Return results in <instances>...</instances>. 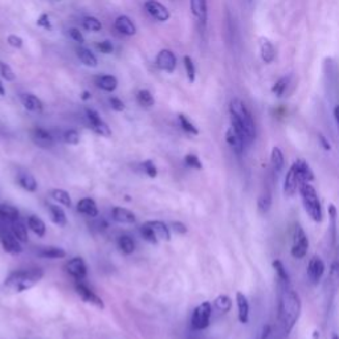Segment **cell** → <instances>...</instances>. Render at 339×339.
<instances>
[{
	"mask_svg": "<svg viewBox=\"0 0 339 339\" xmlns=\"http://www.w3.org/2000/svg\"><path fill=\"white\" fill-rule=\"evenodd\" d=\"M301 309L302 303L298 293L289 288V285H284L282 290L279 293L278 301V323L284 335H289L293 327L296 326Z\"/></svg>",
	"mask_w": 339,
	"mask_h": 339,
	"instance_id": "obj_1",
	"label": "cell"
},
{
	"mask_svg": "<svg viewBox=\"0 0 339 339\" xmlns=\"http://www.w3.org/2000/svg\"><path fill=\"white\" fill-rule=\"evenodd\" d=\"M230 114L231 125L243 135L246 145H250L256 138V125L249 109L240 98H233L230 103Z\"/></svg>",
	"mask_w": 339,
	"mask_h": 339,
	"instance_id": "obj_2",
	"label": "cell"
},
{
	"mask_svg": "<svg viewBox=\"0 0 339 339\" xmlns=\"http://www.w3.org/2000/svg\"><path fill=\"white\" fill-rule=\"evenodd\" d=\"M314 180V173L310 168L309 163L303 159H297L293 163L284 179V193L286 196H294L299 187L306 182Z\"/></svg>",
	"mask_w": 339,
	"mask_h": 339,
	"instance_id": "obj_3",
	"label": "cell"
},
{
	"mask_svg": "<svg viewBox=\"0 0 339 339\" xmlns=\"http://www.w3.org/2000/svg\"><path fill=\"white\" fill-rule=\"evenodd\" d=\"M44 277V270L39 268L23 269L12 272L4 279V289L11 293H23L40 282Z\"/></svg>",
	"mask_w": 339,
	"mask_h": 339,
	"instance_id": "obj_4",
	"label": "cell"
},
{
	"mask_svg": "<svg viewBox=\"0 0 339 339\" xmlns=\"http://www.w3.org/2000/svg\"><path fill=\"white\" fill-rule=\"evenodd\" d=\"M298 192L299 195H301V199H302V204L306 213L312 217V220H314L317 223H321V221H322L323 213L316 188H314L309 182H306V183H303L302 186L299 187Z\"/></svg>",
	"mask_w": 339,
	"mask_h": 339,
	"instance_id": "obj_5",
	"label": "cell"
},
{
	"mask_svg": "<svg viewBox=\"0 0 339 339\" xmlns=\"http://www.w3.org/2000/svg\"><path fill=\"white\" fill-rule=\"evenodd\" d=\"M211 316H212V305L210 302H202L195 307L191 317V325L193 330H204L210 326Z\"/></svg>",
	"mask_w": 339,
	"mask_h": 339,
	"instance_id": "obj_6",
	"label": "cell"
},
{
	"mask_svg": "<svg viewBox=\"0 0 339 339\" xmlns=\"http://www.w3.org/2000/svg\"><path fill=\"white\" fill-rule=\"evenodd\" d=\"M309 249V239L301 225H296L293 232L292 256L294 259H303Z\"/></svg>",
	"mask_w": 339,
	"mask_h": 339,
	"instance_id": "obj_7",
	"label": "cell"
},
{
	"mask_svg": "<svg viewBox=\"0 0 339 339\" xmlns=\"http://www.w3.org/2000/svg\"><path fill=\"white\" fill-rule=\"evenodd\" d=\"M85 113H87V118L88 122H89L90 127L93 130L94 133L98 134L101 136H105V138H109L111 136V130H110L109 125H107L105 121L101 118V116L98 114V111H96L94 109H89L88 107L85 110Z\"/></svg>",
	"mask_w": 339,
	"mask_h": 339,
	"instance_id": "obj_8",
	"label": "cell"
},
{
	"mask_svg": "<svg viewBox=\"0 0 339 339\" xmlns=\"http://www.w3.org/2000/svg\"><path fill=\"white\" fill-rule=\"evenodd\" d=\"M177 56L171 49H162L155 57V65L158 69L166 72V73H174L177 69Z\"/></svg>",
	"mask_w": 339,
	"mask_h": 339,
	"instance_id": "obj_9",
	"label": "cell"
},
{
	"mask_svg": "<svg viewBox=\"0 0 339 339\" xmlns=\"http://www.w3.org/2000/svg\"><path fill=\"white\" fill-rule=\"evenodd\" d=\"M145 10L150 16L155 19L156 21H160V23H166L171 17L168 8L158 0H146L145 2Z\"/></svg>",
	"mask_w": 339,
	"mask_h": 339,
	"instance_id": "obj_10",
	"label": "cell"
},
{
	"mask_svg": "<svg viewBox=\"0 0 339 339\" xmlns=\"http://www.w3.org/2000/svg\"><path fill=\"white\" fill-rule=\"evenodd\" d=\"M0 244L3 246L4 252H7L8 255L16 256L23 252V246H21V241L14 236V233L8 230H0Z\"/></svg>",
	"mask_w": 339,
	"mask_h": 339,
	"instance_id": "obj_11",
	"label": "cell"
},
{
	"mask_svg": "<svg viewBox=\"0 0 339 339\" xmlns=\"http://www.w3.org/2000/svg\"><path fill=\"white\" fill-rule=\"evenodd\" d=\"M31 139L40 149L47 150L54 146L53 135L43 127H35V129L31 130Z\"/></svg>",
	"mask_w": 339,
	"mask_h": 339,
	"instance_id": "obj_12",
	"label": "cell"
},
{
	"mask_svg": "<svg viewBox=\"0 0 339 339\" xmlns=\"http://www.w3.org/2000/svg\"><path fill=\"white\" fill-rule=\"evenodd\" d=\"M191 14L195 17V20L200 25L202 30H204L208 20V3L207 0H190Z\"/></svg>",
	"mask_w": 339,
	"mask_h": 339,
	"instance_id": "obj_13",
	"label": "cell"
},
{
	"mask_svg": "<svg viewBox=\"0 0 339 339\" xmlns=\"http://www.w3.org/2000/svg\"><path fill=\"white\" fill-rule=\"evenodd\" d=\"M76 292H77V294L80 296V298L82 299L83 302L89 303V305H93L94 307H97V309H101V310L105 309V303H103L102 299L97 296L96 293L90 289V288H88L85 284H82V282L77 284Z\"/></svg>",
	"mask_w": 339,
	"mask_h": 339,
	"instance_id": "obj_14",
	"label": "cell"
},
{
	"mask_svg": "<svg viewBox=\"0 0 339 339\" xmlns=\"http://www.w3.org/2000/svg\"><path fill=\"white\" fill-rule=\"evenodd\" d=\"M225 140L227 143H228V146L232 149V151L236 154L237 156H240L244 153V149H245L246 146L245 139H244L243 135H241V134L232 126V125H231L230 129L227 130Z\"/></svg>",
	"mask_w": 339,
	"mask_h": 339,
	"instance_id": "obj_15",
	"label": "cell"
},
{
	"mask_svg": "<svg viewBox=\"0 0 339 339\" xmlns=\"http://www.w3.org/2000/svg\"><path fill=\"white\" fill-rule=\"evenodd\" d=\"M323 273H325V263H323V260L321 259V257L314 255V256L310 259L309 265H307V277H309V281L313 285H318V282L323 277Z\"/></svg>",
	"mask_w": 339,
	"mask_h": 339,
	"instance_id": "obj_16",
	"label": "cell"
},
{
	"mask_svg": "<svg viewBox=\"0 0 339 339\" xmlns=\"http://www.w3.org/2000/svg\"><path fill=\"white\" fill-rule=\"evenodd\" d=\"M67 272L70 276L76 278L77 281H81L87 277L88 274V266L83 261L82 257H73L70 259L67 264Z\"/></svg>",
	"mask_w": 339,
	"mask_h": 339,
	"instance_id": "obj_17",
	"label": "cell"
},
{
	"mask_svg": "<svg viewBox=\"0 0 339 339\" xmlns=\"http://www.w3.org/2000/svg\"><path fill=\"white\" fill-rule=\"evenodd\" d=\"M114 28H116L117 32H120L121 35H125V36H135L138 30H136V25L129 16L126 15H121L114 20Z\"/></svg>",
	"mask_w": 339,
	"mask_h": 339,
	"instance_id": "obj_18",
	"label": "cell"
},
{
	"mask_svg": "<svg viewBox=\"0 0 339 339\" xmlns=\"http://www.w3.org/2000/svg\"><path fill=\"white\" fill-rule=\"evenodd\" d=\"M20 101L23 103V106L31 111V113H36L40 114L43 113L44 110V105L41 102L40 98H37L35 94L32 93H23L20 94Z\"/></svg>",
	"mask_w": 339,
	"mask_h": 339,
	"instance_id": "obj_19",
	"label": "cell"
},
{
	"mask_svg": "<svg viewBox=\"0 0 339 339\" xmlns=\"http://www.w3.org/2000/svg\"><path fill=\"white\" fill-rule=\"evenodd\" d=\"M111 219L116 221V223L120 224H135L136 216L133 212L127 208H123V207H114L111 210Z\"/></svg>",
	"mask_w": 339,
	"mask_h": 339,
	"instance_id": "obj_20",
	"label": "cell"
},
{
	"mask_svg": "<svg viewBox=\"0 0 339 339\" xmlns=\"http://www.w3.org/2000/svg\"><path fill=\"white\" fill-rule=\"evenodd\" d=\"M260 56L265 64H270L276 59V49L272 41L266 37H260Z\"/></svg>",
	"mask_w": 339,
	"mask_h": 339,
	"instance_id": "obj_21",
	"label": "cell"
},
{
	"mask_svg": "<svg viewBox=\"0 0 339 339\" xmlns=\"http://www.w3.org/2000/svg\"><path fill=\"white\" fill-rule=\"evenodd\" d=\"M236 302H237V316L239 321L241 323H248L249 321V302L245 294L241 292L236 293Z\"/></svg>",
	"mask_w": 339,
	"mask_h": 339,
	"instance_id": "obj_22",
	"label": "cell"
},
{
	"mask_svg": "<svg viewBox=\"0 0 339 339\" xmlns=\"http://www.w3.org/2000/svg\"><path fill=\"white\" fill-rule=\"evenodd\" d=\"M96 82L97 88H100L103 92H107V93H111L118 87V80H117L116 76H111V74H101V76L96 77Z\"/></svg>",
	"mask_w": 339,
	"mask_h": 339,
	"instance_id": "obj_23",
	"label": "cell"
},
{
	"mask_svg": "<svg viewBox=\"0 0 339 339\" xmlns=\"http://www.w3.org/2000/svg\"><path fill=\"white\" fill-rule=\"evenodd\" d=\"M77 211L88 217H97L98 216V207L96 202L90 197H83L77 203Z\"/></svg>",
	"mask_w": 339,
	"mask_h": 339,
	"instance_id": "obj_24",
	"label": "cell"
},
{
	"mask_svg": "<svg viewBox=\"0 0 339 339\" xmlns=\"http://www.w3.org/2000/svg\"><path fill=\"white\" fill-rule=\"evenodd\" d=\"M36 255L41 259H49V260H56V259H64L67 256V252L63 248L59 246H41L36 252Z\"/></svg>",
	"mask_w": 339,
	"mask_h": 339,
	"instance_id": "obj_25",
	"label": "cell"
},
{
	"mask_svg": "<svg viewBox=\"0 0 339 339\" xmlns=\"http://www.w3.org/2000/svg\"><path fill=\"white\" fill-rule=\"evenodd\" d=\"M146 224L154 231V233L159 240H163V241L171 240V232H170V228L166 223L159 221V220H154V221H147Z\"/></svg>",
	"mask_w": 339,
	"mask_h": 339,
	"instance_id": "obj_26",
	"label": "cell"
},
{
	"mask_svg": "<svg viewBox=\"0 0 339 339\" xmlns=\"http://www.w3.org/2000/svg\"><path fill=\"white\" fill-rule=\"evenodd\" d=\"M76 52H77V57L80 59V61L85 65V67L96 68L97 65H98V60H97L96 54H94L89 48L82 47V45H81V47L77 48Z\"/></svg>",
	"mask_w": 339,
	"mask_h": 339,
	"instance_id": "obj_27",
	"label": "cell"
},
{
	"mask_svg": "<svg viewBox=\"0 0 339 339\" xmlns=\"http://www.w3.org/2000/svg\"><path fill=\"white\" fill-rule=\"evenodd\" d=\"M285 164V159H284V154L279 147H273L272 153H270V166H272V171L274 175H279Z\"/></svg>",
	"mask_w": 339,
	"mask_h": 339,
	"instance_id": "obj_28",
	"label": "cell"
},
{
	"mask_svg": "<svg viewBox=\"0 0 339 339\" xmlns=\"http://www.w3.org/2000/svg\"><path fill=\"white\" fill-rule=\"evenodd\" d=\"M48 210H49L50 213V219H52V221H53L56 225L59 227L67 225L68 223L67 215H65V212H64V210L61 207L56 206V204L48 203Z\"/></svg>",
	"mask_w": 339,
	"mask_h": 339,
	"instance_id": "obj_29",
	"label": "cell"
},
{
	"mask_svg": "<svg viewBox=\"0 0 339 339\" xmlns=\"http://www.w3.org/2000/svg\"><path fill=\"white\" fill-rule=\"evenodd\" d=\"M27 224L28 228H30L36 236L39 237L45 236V233H47V225H45V223H44L40 217L36 216V215H31L27 220Z\"/></svg>",
	"mask_w": 339,
	"mask_h": 339,
	"instance_id": "obj_30",
	"label": "cell"
},
{
	"mask_svg": "<svg viewBox=\"0 0 339 339\" xmlns=\"http://www.w3.org/2000/svg\"><path fill=\"white\" fill-rule=\"evenodd\" d=\"M17 184L25 190L27 192H36L37 191V182L35 179L34 175H31L28 173L19 174L17 175Z\"/></svg>",
	"mask_w": 339,
	"mask_h": 339,
	"instance_id": "obj_31",
	"label": "cell"
},
{
	"mask_svg": "<svg viewBox=\"0 0 339 339\" xmlns=\"http://www.w3.org/2000/svg\"><path fill=\"white\" fill-rule=\"evenodd\" d=\"M0 217L6 221H16L20 217V213L16 207L10 206V204H0Z\"/></svg>",
	"mask_w": 339,
	"mask_h": 339,
	"instance_id": "obj_32",
	"label": "cell"
},
{
	"mask_svg": "<svg viewBox=\"0 0 339 339\" xmlns=\"http://www.w3.org/2000/svg\"><path fill=\"white\" fill-rule=\"evenodd\" d=\"M10 231L14 233V236L21 243H27L28 241V228L21 223L20 220L12 221Z\"/></svg>",
	"mask_w": 339,
	"mask_h": 339,
	"instance_id": "obj_33",
	"label": "cell"
},
{
	"mask_svg": "<svg viewBox=\"0 0 339 339\" xmlns=\"http://www.w3.org/2000/svg\"><path fill=\"white\" fill-rule=\"evenodd\" d=\"M50 196L54 202H57L59 204L64 207H68L70 208L72 207V199H70V195L65 190H60V188H54V190L50 191Z\"/></svg>",
	"mask_w": 339,
	"mask_h": 339,
	"instance_id": "obj_34",
	"label": "cell"
},
{
	"mask_svg": "<svg viewBox=\"0 0 339 339\" xmlns=\"http://www.w3.org/2000/svg\"><path fill=\"white\" fill-rule=\"evenodd\" d=\"M136 102L139 103L142 107H153L154 103H155V100H154V96L151 94L149 89H140L138 90V93H136Z\"/></svg>",
	"mask_w": 339,
	"mask_h": 339,
	"instance_id": "obj_35",
	"label": "cell"
},
{
	"mask_svg": "<svg viewBox=\"0 0 339 339\" xmlns=\"http://www.w3.org/2000/svg\"><path fill=\"white\" fill-rule=\"evenodd\" d=\"M118 248L125 255H131L135 250V241L133 240V237L127 236V235H122L118 239Z\"/></svg>",
	"mask_w": 339,
	"mask_h": 339,
	"instance_id": "obj_36",
	"label": "cell"
},
{
	"mask_svg": "<svg viewBox=\"0 0 339 339\" xmlns=\"http://www.w3.org/2000/svg\"><path fill=\"white\" fill-rule=\"evenodd\" d=\"M290 80H292V74H286V76L281 77L272 88V92L276 94L277 97H281L286 92L288 87H289Z\"/></svg>",
	"mask_w": 339,
	"mask_h": 339,
	"instance_id": "obj_37",
	"label": "cell"
},
{
	"mask_svg": "<svg viewBox=\"0 0 339 339\" xmlns=\"http://www.w3.org/2000/svg\"><path fill=\"white\" fill-rule=\"evenodd\" d=\"M183 64H184V69H186L187 78H188V82L193 83L195 82V80H196V68H195L193 60L190 56H184Z\"/></svg>",
	"mask_w": 339,
	"mask_h": 339,
	"instance_id": "obj_38",
	"label": "cell"
},
{
	"mask_svg": "<svg viewBox=\"0 0 339 339\" xmlns=\"http://www.w3.org/2000/svg\"><path fill=\"white\" fill-rule=\"evenodd\" d=\"M273 268L276 270L279 282L284 284V285H289V274L286 272V268L284 266V264L279 260H274L273 261Z\"/></svg>",
	"mask_w": 339,
	"mask_h": 339,
	"instance_id": "obj_39",
	"label": "cell"
},
{
	"mask_svg": "<svg viewBox=\"0 0 339 339\" xmlns=\"http://www.w3.org/2000/svg\"><path fill=\"white\" fill-rule=\"evenodd\" d=\"M83 28L89 32H100L102 30V23L94 16H85L82 20Z\"/></svg>",
	"mask_w": 339,
	"mask_h": 339,
	"instance_id": "obj_40",
	"label": "cell"
},
{
	"mask_svg": "<svg viewBox=\"0 0 339 339\" xmlns=\"http://www.w3.org/2000/svg\"><path fill=\"white\" fill-rule=\"evenodd\" d=\"M215 307L221 313H228L232 309V299L225 294H221L215 299Z\"/></svg>",
	"mask_w": 339,
	"mask_h": 339,
	"instance_id": "obj_41",
	"label": "cell"
},
{
	"mask_svg": "<svg viewBox=\"0 0 339 339\" xmlns=\"http://www.w3.org/2000/svg\"><path fill=\"white\" fill-rule=\"evenodd\" d=\"M179 123L180 126H182V129H183L186 133L191 134V135H197V134H199L197 127L195 126V125L191 122L190 118L187 116H184V114H179Z\"/></svg>",
	"mask_w": 339,
	"mask_h": 339,
	"instance_id": "obj_42",
	"label": "cell"
},
{
	"mask_svg": "<svg viewBox=\"0 0 339 339\" xmlns=\"http://www.w3.org/2000/svg\"><path fill=\"white\" fill-rule=\"evenodd\" d=\"M140 235H142V237L145 241H147L149 244H153V245H156L158 241H159V239L156 237V235L154 233V231L151 230V228H150L146 223L140 227Z\"/></svg>",
	"mask_w": 339,
	"mask_h": 339,
	"instance_id": "obj_43",
	"label": "cell"
},
{
	"mask_svg": "<svg viewBox=\"0 0 339 339\" xmlns=\"http://www.w3.org/2000/svg\"><path fill=\"white\" fill-rule=\"evenodd\" d=\"M257 206H259V210L263 213L268 212L272 206V196H270L269 191H265L264 193H261L259 197V202H257Z\"/></svg>",
	"mask_w": 339,
	"mask_h": 339,
	"instance_id": "obj_44",
	"label": "cell"
},
{
	"mask_svg": "<svg viewBox=\"0 0 339 339\" xmlns=\"http://www.w3.org/2000/svg\"><path fill=\"white\" fill-rule=\"evenodd\" d=\"M0 74H2V77H3L6 81H8V82H14V81L16 80V74H15V72L8 64L0 63Z\"/></svg>",
	"mask_w": 339,
	"mask_h": 339,
	"instance_id": "obj_45",
	"label": "cell"
},
{
	"mask_svg": "<svg viewBox=\"0 0 339 339\" xmlns=\"http://www.w3.org/2000/svg\"><path fill=\"white\" fill-rule=\"evenodd\" d=\"M64 142L68 143V145H72V146H76L80 143V134L77 130H67L65 133H64Z\"/></svg>",
	"mask_w": 339,
	"mask_h": 339,
	"instance_id": "obj_46",
	"label": "cell"
},
{
	"mask_svg": "<svg viewBox=\"0 0 339 339\" xmlns=\"http://www.w3.org/2000/svg\"><path fill=\"white\" fill-rule=\"evenodd\" d=\"M184 163H186L187 167L193 170H202L203 168V164H202V160L197 158L195 154H187L186 158H184Z\"/></svg>",
	"mask_w": 339,
	"mask_h": 339,
	"instance_id": "obj_47",
	"label": "cell"
},
{
	"mask_svg": "<svg viewBox=\"0 0 339 339\" xmlns=\"http://www.w3.org/2000/svg\"><path fill=\"white\" fill-rule=\"evenodd\" d=\"M142 168L143 171L146 173V175H149L150 178H156L158 177V170H156V166L155 163L153 162V160H145V162L142 163Z\"/></svg>",
	"mask_w": 339,
	"mask_h": 339,
	"instance_id": "obj_48",
	"label": "cell"
},
{
	"mask_svg": "<svg viewBox=\"0 0 339 339\" xmlns=\"http://www.w3.org/2000/svg\"><path fill=\"white\" fill-rule=\"evenodd\" d=\"M329 216H330V220H331V237H332V241H335V237H336V208L334 204H330L329 206Z\"/></svg>",
	"mask_w": 339,
	"mask_h": 339,
	"instance_id": "obj_49",
	"label": "cell"
},
{
	"mask_svg": "<svg viewBox=\"0 0 339 339\" xmlns=\"http://www.w3.org/2000/svg\"><path fill=\"white\" fill-rule=\"evenodd\" d=\"M68 35H69L72 40L78 43L80 45H82V44L85 43V37H83L82 32H81L78 28H69V30H68Z\"/></svg>",
	"mask_w": 339,
	"mask_h": 339,
	"instance_id": "obj_50",
	"label": "cell"
},
{
	"mask_svg": "<svg viewBox=\"0 0 339 339\" xmlns=\"http://www.w3.org/2000/svg\"><path fill=\"white\" fill-rule=\"evenodd\" d=\"M96 47H97V49L100 50L101 53H103V54L113 53L114 47H113V44H111V41H109V40L100 41V43L96 44Z\"/></svg>",
	"mask_w": 339,
	"mask_h": 339,
	"instance_id": "obj_51",
	"label": "cell"
},
{
	"mask_svg": "<svg viewBox=\"0 0 339 339\" xmlns=\"http://www.w3.org/2000/svg\"><path fill=\"white\" fill-rule=\"evenodd\" d=\"M37 25L40 28H44V30L47 31H52L53 30V27H52V23H50V19H49V15L48 14H41L40 17L37 19Z\"/></svg>",
	"mask_w": 339,
	"mask_h": 339,
	"instance_id": "obj_52",
	"label": "cell"
},
{
	"mask_svg": "<svg viewBox=\"0 0 339 339\" xmlns=\"http://www.w3.org/2000/svg\"><path fill=\"white\" fill-rule=\"evenodd\" d=\"M7 43L10 47L12 48H16V49H20V48H23V39H21L20 36H17V35H10V36L7 37Z\"/></svg>",
	"mask_w": 339,
	"mask_h": 339,
	"instance_id": "obj_53",
	"label": "cell"
},
{
	"mask_svg": "<svg viewBox=\"0 0 339 339\" xmlns=\"http://www.w3.org/2000/svg\"><path fill=\"white\" fill-rule=\"evenodd\" d=\"M109 103H110V106H111V109L116 110V111H118V113L125 110V103H123V101L120 100L118 97H114V96L110 97Z\"/></svg>",
	"mask_w": 339,
	"mask_h": 339,
	"instance_id": "obj_54",
	"label": "cell"
},
{
	"mask_svg": "<svg viewBox=\"0 0 339 339\" xmlns=\"http://www.w3.org/2000/svg\"><path fill=\"white\" fill-rule=\"evenodd\" d=\"M330 277H331V279H334L335 282H339V255L335 257L334 263H332Z\"/></svg>",
	"mask_w": 339,
	"mask_h": 339,
	"instance_id": "obj_55",
	"label": "cell"
},
{
	"mask_svg": "<svg viewBox=\"0 0 339 339\" xmlns=\"http://www.w3.org/2000/svg\"><path fill=\"white\" fill-rule=\"evenodd\" d=\"M171 225H173V230L175 231L177 233H179V235H186L187 231H188V230H187L186 224L180 223V221H174Z\"/></svg>",
	"mask_w": 339,
	"mask_h": 339,
	"instance_id": "obj_56",
	"label": "cell"
},
{
	"mask_svg": "<svg viewBox=\"0 0 339 339\" xmlns=\"http://www.w3.org/2000/svg\"><path fill=\"white\" fill-rule=\"evenodd\" d=\"M318 139H319V142H321V146H322L323 149L326 150V151H329V150L331 149V146H330L329 140L326 139V138L322 135V134H318Z\"/></svg>",
	"mask_w": 339,
	"mask_h": 339,
	"instance_id": "obj_57",
	"label": "cell"
},
{
	"mask_svg": "<svg viewBox=\"0 0 339 339\" xmlns=\"http://www.w3.org/2000/svg\"><path fill=\"white\" fill-rule=\"evenodd\" d=\"M270 332V326H265L263 329V332H261V336H260V339H266L268 338V335H269Z\"/></svg>",
	"mask_w": 339,
	"mask_h": 339,
	"instance_id": "obj_58",
	"label": "cell"
},
{
	"mask_svg": "<svg viewBox=\"0 0 339 339\" xmlns=\"http://www.w3.org/2000/svg\"><path fill=\"white\" fill-rule=\"evenodd\" d=\"M92 98V93H90L89 90H83L82 94H81V100L82 101H89Z\"/></svg>",
	"mask_w": 339,
	"mask_h": 339,
	"instance_id": "obj_59",
	"label": "cell"
},
{
	"mask_svg": "<svg viewBox=\"0 0 339 339\" xmlns=\"http://www.w3.org/2000/svg\"><path fill=\"white\" fill-rule=\"evenodd\" d=\"M334 117H335L336 125H338V129H339V106H336L335 109H334Z\"/></svg>",
	"mask_w": 339,
	"mask_h": 339,
	"instance_id": "obj_60",
	"label": "cell"
},
{
	"mask_svg": "<svg viewBox=\"0 0 339 339\" xmlns=\"http://www.w3.org/2000/svg\"><path fill=\"white\" fill-rule=\"evenodd\" d=\"M0 96H6V89H4V85L0 81Z\"/></svg>",
	"mask_w": 339,
	"mask_h": 339,
	"instance_id": "obj_61",
	"label": "cell"
},
{
	"mask_svg": "<svg viewBox=\"0 0 339 339\" xmlns=\"http://www.w3.org/2000/svg\"><path fill=\"white\" fill-rule=\"evenodd\" d=\"M331 339H339V334H334Z\"/></svg>",
	"mask_w": 339,
	"mask_h": 339,
	"instance_id": "obj_62",
	"label": "cell"
},
{
	"mask_svg": "<svg viewBox=\"0 0 339 339\" xmlns=\"http://www.w3.org/2000/svg\"><path fill=\"white\" fill-rule=\"evenodd\" d=\"M248 2H252V0H248Z\"/></svg>",
	"mask_w": 339,
	"mask_h": 339,
	"instance_id": "obj_63",
	"label": "cell"
}]
</instances>
